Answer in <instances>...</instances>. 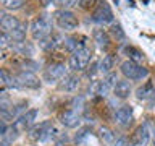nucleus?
Instances as JSON below:
<instances>
[{"mask_svg":"<svg viewBox=\"0 0 155 146\" xmlns=\"http://www.w3.org/2000/svg\"><path fill=\"white\" fill-rule=\"evenodd\" d=\"M52 34V19L41 15V16L34 18L31 23V36L36 41H44L45 37H48Z\"/></svg>","mask_w":155,"mask_h":146,"instance_id":"nucleus-1","label":"nucleus"},{"mask_svg":"<svg viewBox=\"0 0 155 146\" xmlns=\"http://www.w3.org/2000/svg\"><path fill=\"white\" fill-rule=\"evenodd\" d=\"M91 57H92V52L87 47L78 49L76 52L71 54L70 60H68V65H70L73 71H82L87 67V63L91 62Z\"/></svg>","mask_w":155,"mask_h":146,"instance_id":"nucleus-2","label":"nucleus"},{"mask_svg":"<svg viewBox=\"0 0 155 146\" xmlns=\"http://www.w3.org/2000/svg\"><path fill=\"white\" fill-rule=\"evenodd\" d=\"M55 21L58 24V28L63 29V31H73L79 26V21H78V16L71 10H58L55 13Z\"/></svg>","mask_w":155,"mask_h":146,"instance_id":"nucleus-3","label":"nucleus"},{"mask_svg":"<svg viewBox=\"0 0 155 146\" xmlns=\"http://www.w3.org/2000/svg\"><path fill=\"white\" fill-rule=\"evenodd\" d=\"M13 86L15 88H21V89H37L39 86H41V81H39V78L34 75L32 71H19L16 76H13Z\"/></svg>","mask_w":155,"mask_h":146,"instance_id":"nucleus-4","label":"nucleus"},{"mask_svg":"<svg viewBox=\"0 0 155 146\" xmlns=\"http://www.w3.org/2000/svg\"><path fill=\"white\" fill-rule=\"evenodd\" d=\"M121 73L126 76V80H142V78L149 75L147 68L140 67L139 63L131 60H126L121 63Z\"/></svg>","mask_w":155,"mask_h":146,"instance_id":"nucleus-5","label":"nucleus"},{"mask_svg":"<svg viewBox=\"0 0 155 146\" xmlns=\"http://www.w3.org/2000/svg\"><path fill=\"white\" fill-rule=\"evenodd\" d=\"M118 83V78H116V73H108L102 81H95L94 85L91 86V92L92 94H99V96H107L110 92V89H113L115 85Z\"/></svg>","mask_w":155,"mask_h":146,"instance_id":"nucleus-6","label":"nucleus"},{"mask_svg":"<svg viewBox=\"0 0 155 146\" xmlns=\"http://www.w3.org/2000/svg\"><path fill=\"white\" fill-rule=\"evenodd\" d=\"M92 21L107 24V23H113V12H111L110 5L107 2H99L97 7L92 13Z\"/></svg>","mask_w":155,"mask_h":146,"instance_id":"nucleus-7","label":"nucleus"},{"mask_svg":"<svg viewBox=\"0 0 155 146\" xmlns=\"http://www.w3.org/2000/svg\"><path fill=\"white\" fill-rule=\"evenodd\" d=\"M65 76H66V67H65V63H60V62L48 65L45 68V71H44V80H45L47 83L60 81Z\"/></svg>","mask_w":155,"mask_h":146,"instance_id":"nucleus-8","label":"nucleus"},{"mask_svg":"<svg viewBox=\"0 0 155 146\" xmlns=\"http://www.w3.org/2000/svg\"><path fill=\"white\" fill-rule=\"evenodd\" d=\"M37 114L39 112L36 109H29L26 110L23 115H19V119L18 120H15V123H13V128L18 131H24V130H28V128H31V127L34 125V122H36L37 119Z\"/></svg>","mask_w":155,"mask_h":146,"instance_id":"nucleus-9","label":"nucleus"},{"mask_svg":"<svg viewBox=\"0 0 155 146\" xmlns=\"http://www.w3.org/2000/svg\"><path fill=\"white\" fill-rule=\"evenodd\" d=\"M52 122L50 120H47V122H42V123H39L37 127H32L31 128V138L32 140H36V141H47V140H50L52 136Z\"/></svg>","mask_w":155,"mask_h":146,"instance_id":"nucleus-10","label":"nucleus"},{"mask_svg":"<svg viewBox=\"0 0 155 146\" xmlns=\"http://www.w3.org/2000/svg\"><path fill=\"white\" fill-rule=\"evenodd\" d=\"M115 122L120 127H129L133 122V107L131 106H121L115 112Z\"/></svg>","mask_w":155,"mask_h":146,"instance_id":"nucleus-11","label":"nucleus"},{"mask_svg":"<svg viewBox=\"0 0 155 146\" xmlns=\"http://www.w3.org/2000/svg\"><path fill=\"white\" fill-rule=\"evenodd\" d=\"M150 140V130H149V123H144L136 128L133 133V144L134 146H147Z\"/></svg>","mask_w":155,"mask_h":146,"instance_id":"nucleus-12","label":"nucleus"},{"mask_svg":"<svg viewBox=\"0 0 155 146\" xmlns=\"http://www.w3.org/2000/svg\"><path fill=\"white\" fill-rule=\"evenodd\" d=\"M19 24L21 23H19V19L16 16H13V15H5V16L2 18V21H0V29H2L0 33L10 34L16 28H19Z\"/></svg>","mask_w":155,"mask_h":146,"instance_id":"nucleus-13","label":"nucleus"},{"mask_svg":"<svg viewBox=\"0 0 155 146\" xmlns=\"http://www.w3.org/2000/svg\"><path fill=\"white\" fill-rule=\"evenodd\" d=\"M79 120H81V115L78 114L76 110H65L63 114L60 115V122L65 127H68V128H73V127H76L78 123H79Z\"/></svg>","mask_w":155,"mask_h":146,"instance_id":"nucleus-14","label":"nucleus"},{"mask_svg":"<svg viewBox=\"0 0 155 146\" xmlns=\"http://www.w3.org/2000/svg\"><path fill=\"white\" fill-rule=\"evenodd\" d=\"M78 86H79V78H78L76 75H66L61 80V83H60V89L61 91H66V92L76 91Z\"/></svg>","mask_w":155,"mask_h":146,"instance_id":"nucleus-15","label":"nucleus"},{"mask_svg":"<svg viewBox=\"0 0 155 146\" xmlns=\"http://www.w3.org/2000/svg\"><path fill=\"white\" fill-rule=\"evenodd\" d=\"M113 92H115L116 97H120V99H126V97H129V94H131V83L128 80H120L115 85Z\"/></svg>","mask_w":155,"mask_h":146,"instance_id":"nucleus-16","label":"nucleus"},{"mask_svg":"<svg viewBox=\"0 0 155 146\" xmlns=\"http://www.w3.org/2000/svg\"><path fill=\"white\" fill-rule=\"evenodd\" d=\"M94 41L100 49H107L110 46V36L104 31V29H95L94 31Z\"/></svg>","mask_w":155,"mask_h":146,"instance_id":"nucleus-17","label":"nucleus"},{"mask_svg":"<svg viewBox=\"0 0 155 146\" xmlns=\"http://www.w3.org/2000/svg\"><path fill=\"white\" fill-rule=\"evenodd\" d=\"M115 67V57L113 55H105L104 58L100 60V65H99V70L105 75L111 73V68Z\"/></svg>","mask_w":155,"mask_h":146,"instance_id":"nucleus-18","label":"nucleus"},{"mask_svg":"<svg viewBox=\"0 0 155 146\" xmlns=\"http://www.w3.org/2000/svg\"><path fill=\"white\" fill-rule=\"evenodd\" d=\"M26 29H28V24H19V28H16L13 33H10L8 36L12 37L13 42H23L26 39Z\"/></svg>","mask_w":155,"mask_h":146,"instance_id":"nucleus-19","label":"nucleus"},{"mask_svg":"<svg viewBox=\"0 0 155 146\" xmlns=\"http://www.w3.org/2000/svg\"><path fill=\"white\" fill-rule=\"evenodd\" d=\"M155 94L153 92V86L152 83H145L144 86H140L137 89V99H149Z\"/></svg>","mask_w":155,"mask_h":146,"instance_id":"nucleus-20","label":"nucleus"},{"mask_svg":"<svg viewBox=\"0 0 155 146\" xmlns=\"http://www.w3.org/2000/svg\"><path fill=\"white\" fill-rule=\"evenodd\" d=\"M124 52L129 55L131 62H136V63L144 62V54L140 52L139 49H136V47H124Z\"/></svg>","mask_w":155,"mask_h":146,"instance_id":"nucleus-21","label":"nucleus"},{"mask_svg":"<svg viewBox=\"0 0 155 146\" xmlns=\"http://www.w3.org/2000/svg\"><path fill=\"white\" fill-rule=\"evenodd\" d=\"M26 0H0V5L5 10H18L21 8Z\"/></svg>","mask_w":155,"mask_h":146,"instance_id":"nucleus-22","label":"nucleus"},{"mask_svg":"<svg viewBox=\"0 0 155 146\" xmlns=\"http://www.w3.org/2000/svg\"><path fill=\"white\" fill-rule=\"evenodd\" d=\"M110 33L113 34V36L118 39V41H123V39L126 37V34H124V31H123V28H121V24H118V23H113V24H111Z\"/></svg>","mask_w":155,"mask_h":146,"instance_id":"nucleus-23","label":"nucleus"},{"mask_svg":"<svg viewBox=\"0 0 155 146\" xmlns=\"http://www.w3.org/2000/svg\"><path fill=\"white\" fill-rule=\"evenodd\" d=\"M0 83L7 86H13V76L8 73V70L5 68H0Z\"/></svg>","mask_w":155,"mask_h":146,"instance_id":"nucleus-24","label":"nucleus"},{"mask_svg":"<svg viewBox=\"0 0 155 146\" xmlns=\"http://www.w3.org/2000/svg\"><path fill=\"white\" fill-rule=\"evenodd\" d=\"M100 138L104 140L105 143H111V141H115V135H113V131H111V130L102 127V128H100Z\"/></svg>","mask_w":155,"mask_h":146,"instance_id":"nucleus-25","label":"nucleus"},{"mask_svg":"<svg viewBox=\"0 0 155 146\" xmlns=\"http://www.w3.org/2000/svg\"><path fill=\"white\" fill-rule=\"evenodd\" d=\"M12 44H13V41H12V37H10L8 34L0 33V49H8Z\"/></svg>","mask_w":155,"mask_h":146,"instance_id":"nucleus-26","label":"nucleus"},{"mask_svg":"<svg viewBox=\"0 0 155 146\" xmlns=\"http://www.w3.org/2000/svg\"><path fill=\"white\" fill-rule=\"evenodd\" d=\"M97 3H99V0H79V7L84 8V10H89V8H94L97 7Z\"/></svg>","mask_w":155,"mask_h":146,"instance_id":"nucleus-27","label":"nucleus"},{"mask_svg":"<svg viewBox=\"0 0 155 146\" xmlns=\"http://www.w3.org/2000/svg\"><path fill=\"white\" fill-rule=\"evenodd\" d=\"M78 3H79V0H61V5L65 10H70L73 7H76Z\"/></svg>","mask_w":155,"mask_h":146,"instance_id":"nucleus-28","label":"nucleus"},{"mask_svg":"<svg viewBox=\"0 0 155 146\" xmlns=\"http://www.w3.org/2000/svg\"><path fill=\"white\" fill-rule=\"evenodd\" d=\"M113 146H129V140L124 138V136H121V138H116L113 141Z\"/></svg>","mask_w":155,"mask_h":146,"instance_id":"nucleus-29","label":"nucleus"},{"mask_svg":"<svg viewBox=\"0 0 155 146\" xmlns=\"http://www.w3.org/2000/svg\"><path fill=\"white\" fill-rule=\"evenodd\" d=\"M7 131H8L7 122H5V120H0V136H5V135H7Z\"/></svg>","mask_w":155,"mask_h":146,"instance_id":"nucleus-30","label":"nucleus"},{"mask_svg":"<svg viewBox=\"0 0 155 146\" xmlns=\"http://www.w3.org/2000/svg\"><path fill=\"white\" fill-rule=\"evenodd\" d=\"M3 16H5V15H3L2 12H0V21H2V18H3Z\"/></svg>","mask_w":155,"mask_h":146,"instance_id":"nucleus-31","label":"nucleus"},{"mask_svg":"<svg viewBox=\"0 0 155 146\" xmlns=\"http://www.w3.org/2000/svg\"><path fill=\"white\" fill-rule=\"evenodd\" d=\"M153 144H155V133H153Z\"/></svg>","mask_w":155,"mask_h":146,"instance_id":"nucleus-32","label":"nucleus"},{"mask_svg":"<svg viewBox=\"0 0 155 146\" xmlns=\"http://www.w3.org/2000/svg\"><path fill=\"white\" fill-rule=\"evenodd\" d=\"M113 2H116V3H118V0H113Z\"/></svg>","mask_w":155,"mask_h":146,"instance_id":"nucleus-33","label":"nucleus"}]
</instances>
